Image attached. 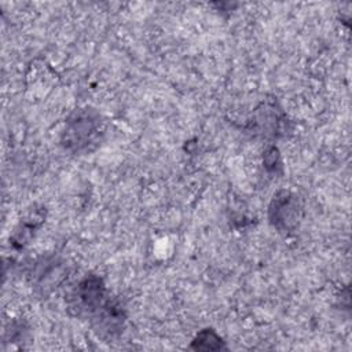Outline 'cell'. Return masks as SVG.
Segmentation results:
<instances>
[{
	"label": "cell",
	"mask_w": 352,
	"mask_h": 352,
	"mask_svg": "<svg viewBox=\"0 0 352 352\" xmlns=\"http://www.w3.org/2000/svg\"><path fill=\"white\" fill-rule=\"evenodd\" d=\"M99 126L100 121L96 113L88 110L77 111L66 122L63 144L77 151L85 150L95 143L99 135Z\"/></svg>",
	"instance_id": "cell-1"
},
{
	"label": "cell",
	"mask_w": 352,
	"mask_h": 352,
	"mask_svg": "<svg viewBox=\"0 0 352 352\" xmlns=\"http://www.w3.org/2000/svg\"><path fill=\"white\" fill-rule=\"evenodd\" d=\"M300 202L296 195L289 191H280L274 195L271 206H270V220L271 223L285 231L292 230L297 226L300 219Z\"/></svg>",
	"instance_id": "cell-2"
}]
</instances>
